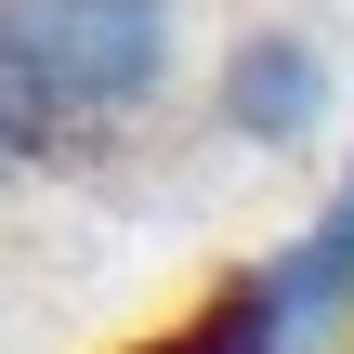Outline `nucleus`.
Instances as JSON below:
<instances>
[{
  "instance_id": "nucleus-5",
  "label": "nucleus",
  "mask_w": 354,
  "mask_h": 354,
  "mask_svg": "<svg viewBox=\"0 0 354 354\" xmlns=\"http://www.w3.org/2000/svg\"><path fill=\"white\" fill-rule=\"evenodd\" d=\"M13 158H26V118H13V92H0V171H13Z\"/></svg>"
},
{
  "instance_id": "nucleus-4",
  "label": "nucleus",
  "mask_w": 354,
  "mask_h": 354,
  "mask_svg": "<svg viewBox=\"0 0 354 354\" xmlns=\"http://www.w3.org/2000/svg\"><path fill=\"white\" fill-rule=\"evenodd\" d=\"M131 354H289V328H276V302H263V263H236V276H210L158 342H131Z\"/></svg>"
},
{
  "instance_id": "nucleus-1",
  "label": "nucleus",
  "mask_w": 354,
  "mask_h": 354,
  "mask_svg": "<svg viewBox=\"0 0 354 354\" xmlns=\"http://www.w3.org/2000/svg\"><path fill=\"white\" fill-rule=\"evenodd\" d=\"M0 92L26 145L105 131L171 92V0H0Z\"/></svg>"
},
{
  "instance_id": "nucleus-3",
  "label": "nucleus",
  "mask_w": 354,
  "mask_h": 354,
  "mask_svg": "<svg viewBox=\"0 0 354 354\" xmlns=\"http://www.w3.org/2000/svg\"><path fill=\"white\" fill-rule=\"evenodd\" d=\"M263 302H276L289 354L354 342V158H342V184H328V210H315L302 236H276V250H263Z\"/></svg>"
},
{
  "instance_id": "nucleus-2",
  "label": "nucleus",
  "mask_w": 354,
  "mask_h": 354,
  "mask_svg": "<svg viewBox=\"0 0 354 354\" xmlns=\"http://www.w3.org/2000/svg\"><path fill=\"white\" fill-rule=\"evenodd\" d=\"M328 53L302 39V26H250L236 53H223V79H210V118L236 131V145H263V158H289V145H315L328 131Z\"/></svg>"
},
{
  "instance_id": "nucleus-6",
  "label": "nucleus",
  "mask_w": 354,
  "mask_h": 354,
  "mask_svg": "<svg viewBox=\"0 0 354 354\" xmlns=\"http://www.w3.org/2000/svg\"><path fill=\"white\" fill-rule=\"evenodd\" d=\"M342 354H354V342H342Z\"/></svg>"
}]
</instances>
